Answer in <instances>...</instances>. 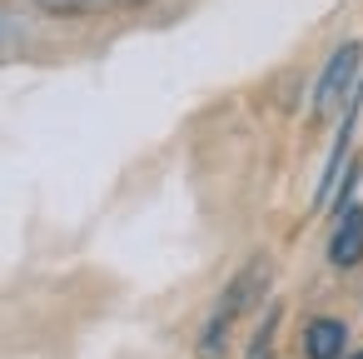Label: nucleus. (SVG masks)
Returning a JSON list of instances; mask_svg holds the SVG:
<instances>
[{
  "mask_svg": "<svg viewBox=\"0 0 363 359\" xmlns=\"http://www.w3.org/2000/svg\"><path fill=\"white\" fill-rule=\"evenodd\" d=\"M264 284H269V264H264V259H249V264L224 284V294H219V304H214V314H209V324H204V334H199V359H219V354H224V339H229L234 319L264 294Z\"/></svg>",
  "mask_w": 363,
  "mask_h": 359,
  "instance_id": "obj_1",
  "label": "nucleus"
},
{
  "mask_svg": "<svg viewBox=\"0 0 363 359\" xmlns=\"http://www.w3.org/2000/svg\"><path fill=\"white\" fill-rule=\"evenodd\" d=\"M363 70V45L358 41H343L328 60H323V75H318V85H313V120L318 115H328L338 100H348L353 90H358V75Z\"/></svg>",
  "mask_w": 363,
  "mask_h": 359,
  "instance_id": "obj_2",
  "label": "nucleus"
},
{
  "mask_svg": "<svg viewBox=\"0 0 363 359\" xmlns=\"http://www.w3.org/2000/svg\"><path fill=\"white\" fill-rule=\"evenodd\" d=\"M328 264L333 269H353L363 264V205L353 200L348 210H338V225L328 235Z\"/></svg>",
  "mask_w": 363,
  "mask_h": 359,
  "instance_id": "obj_3",
  "label": "nucleus"
},
{
  "mask_svg": "<svg viewBox=\"0 0 363 359\" xmlns=\"http://www.w3.org/2000/svg\"><path fill=\"white\" fill-rule=\"evenodd\" d=\"M303 359H348V324L318 314L303 324Z\"/></svg>",
  "mask_w": 363,
  "mask_h": 359,
  "instance_id": "obj_4",
  "label": "nucleus"
},
{
  "mask_svg": "<svg viewBox=\"0 0 363 359\" xmlns=\"http://www.w3.org/2000/svg\"><path fill=\"white\" fill-rule=\"evenodd\" d=\"M30 45H35V31L16 16V11H6L0 6V65H11V60H26L30 55Z\"/></svg>",
  "mask_w": 363,
  "mask_h": 359,
  "instance_id": "obj_5",
  "label": "nucleus"
},
{
  "mask_svg": "<svg viewBox=\"0 0 363 359\" xmlns=\"http://www.w3.org/2000/svg\"><path fill=\"white\" fill-rule=\"evenodd\" d=\"M40 11L50 16H100V11H125V6H140V0H35Z\"/></svg>",
  "mask_w": 363,
  "mask_h": 359,
  "instance_id": "obj_6",
  "label": "nucleus"
},
{
  "mask_svg": "<svg viewBox=\"0 0 363 359\" xmlns=\"http://www.w3.org/2000/svg\"><path fill=\"white\" fill-rule=\"evenodd\" d=\"M348 359H363V349H353V354H348Z\"/></svg>",
  "mask_w": 363,
  "mask_h": 359,
  "instance_id": "obj_7",
  "label": "nucleus"
}]
</instances>
